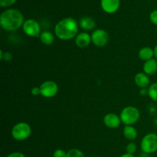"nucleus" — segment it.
<instances>
[{"mask_svg": "<svg viewBox=\"0 0 157 157\" xmlns=\"http://www.w3.org/2000/svg\"><path fill=\"white\" fill-rule=\"evenodd\" d=\"M32 129L29 124L25 122H20L15 124L12 130V136L18 141L25 140L31 136Z\"/></svg>", "mask_w": 157, "mask_h": 157, "instance_id": "4", "label": "nucleus"}, {"mask_svg": "<svg viewBox=\"0 0 157 157\" xmlns=\"http://www.w3.org/2000/svg\"><path fill=\"white\" fill-rule=\"evenodd\" d=\"M92 43L98 47L106 45L109 41V35L104 29H97L92 32Z\"/></svg>", "mask_w": 157, "mask_h": 157, "instance_id": "8", "label": "nucleus"}, {"mask_svg": "<svg viewBox=\"0 0 157 157\" xmlns=\"http://www.w3.org/2000/svg\"><path fill=\"white\" fill-rule=\"evenodd\" d=\"M140 148L143 153L152 154L157 151V134L150 133L144 136L140 143Z\"/></svg>", "mask_w": 157, "mask_h": 157, "instance_id": "5", "label": "nucleus"}, {"mask_svg": "<svg viewBox=\"0 0 157 157\" xmlns=\"http://www.w3.org/2000/svg\"><path fill=\"white\" fill-rule=\"evenodd\" d=\"M24 18L17 9H7L0 15V25L3 29L12 32L19 29L24 24Z\"/></svg>", "mask_w": 157, "mask_h": 157, "instance_id": "2", "label": "nucleus"}, {"mask_svg": "<svg viewBox=\"0 0 157 157\" xmlns=\"http://www.w3.org/2000/svg\"><path fill=\"white\" fill-rule=\"evenodd\" d=\"M93 157H98V156H93Z\"/></svg>", "mask_w": 157, "mask_h": 157, "instance_id": "30", "label": "nucleus"}, {"mask_svg": "<svg viewBox=\"0 0 157 157\" xmlns=\"http://www.w3.org/2000/svg\"><path fill=\"white\" fill-rule=\"evenodd\" d=\"M22 29L25 33L30 37H40L41 33L39 23L35 19H28L25 21Z\"/></svg>", "mask_w": 157, "mask_h": 157, "instance_id": "6", "label": "nucleus"}, {"mask_svg": "<svg viewBox=\"0 0 157 157\" xmlns=\"http://www.w3.org/2000/svg\"><path fill=\"white\" fill-rule=\"evenodd\" d=\"M126 150H127V153H129V154L133 155L135 153V152L136 151V145L135 143L131 142L127 146V148H126Z\"/></svg>", "mask_w": 157, "mask_h": 157, "instance_id": "21", "label": "nucleus"}, {"mask_svg": "<svg viewBox=\"0 0 157 157\" xmlns=\"http://www.w3.org/2000/svg\"><path fill=\"white\" fill-rule=\"evenodd\" d=\"M40 90H41V94L44 98H53L58 94V86L55 81H47L41 84Z\"/></svg>", "mask_w": 157, "mask_h": 157, "instance_id": "7", "label": "nucleus"}, {"mask_svg": "<svg viewBox=\"0 0 157 157\" xmlns=\"http://www.w3.org/2000/svg\"><path fill=\"white\" fill-rule=\"evenodd\" d=\"M91 41V35H90L87 32H81L75 38L76 45L81 48H84L87 47Z\"/></svg>", "mask_w": 157, "mask_h": 157, "instance_id": "11", "label": "nucleus"}, {"mask_svg": "<svg viewBox=\"0 0 157 157\" xmlns=\"http://www.w3.org/2000/svg\"><path fill=\"white\" fill-rule=\"evenodd\" d=\"M78 24L73 18H65L56 24L55 36L63 41L71 40L78 35Z\"/></svg>", "mask_w": 157, "mask_h": 157, "instance_id": "1", "label": "nucleus"}, {"mask_svg": "<svg viewBox=\"0 0 157 157\" xmlns=\"http://www.w3.org/2000/svg\"><path fill=\"white\" fill-rule=\"evenodd\" d=\"M104 123L107 127L115 129L121 125V120L119 116L113 113H107L104 118Z\"/></svg>", "mask_w": 157, "mask_h": 157, "instance_id": "10", "label": "nucleus"}, {"mask_svg": "<svg viewBox=\"0 0 157 157\" xmlns=\"http://www.w3.org/2000/svg\"><path fill=\"white\" fill-rule=\"evenodd\" d=\"M101 7L107 13H114L120 7V0H101Z\"/></svg>", "mask_w": 157, "mask_h": 157, "instance_id": "9", "label": "nucleus"}, {"mask_svg": "<svg viewBox=\"0 0 157 157\" xmlns=\"http://www.w3.org/2000/svg\"><path fill=\"white\" fill-rule=\"evenodd\" d=\"M154 56L156 57V58L157 59V44L154 48Z\"/></svg>", "mask_w": 157, "mask_h": 157, "instance_id": "29", "label": "nucleus"}, {"mask_svg": "<svg viewBox=\"0 0 157 157\" xmlns=\"http://www.w3.org/2000/svg\"><path fill=\"white\" fill-rule=\"evenodd\" d=\"M7 157H25V156L20 152H14V153H10Z\"/></svg>", "mask_w": 157, "mask_h": 157, "instance_id": "26", "label": "nucleus"}, {"mask_svg": "<svg viewBox=\"0 0 157 157\" xmlns=\"http://www.w3.org/2000/svg\"><path fill=\"white\" fill-rule=\"evenodd\" d=\"M79 25L84 30L90 31L94 29L96 26V22L90 17H83L80 19Z\"/></svg>", "mask_w": 157, "mask_h": 157, "instance_id": "14", "label": "nucleus"}, {"mask_svg": "<svg viewBox=\"0 0 157 157\" xmlns=\"http://www.w3.org/2000/svg\"><path fill=\"white\" fill-rule=\"evenodd\" d=\"M12 58V55L10 52H3L2 50L0 51V59L5 61H10Z\"/></svg>", "mask_w": 157, "mask_h": 157, "instance_id": "20", "label": "nucleus"}, {"mask_svg": "<svg viewBox=\"0 0 157 157\" xmlns=\"http://www.w3.org/2000/svg\"><path fill=\"white\" fill-rule=\"evenodd\" d=\"M121 157H134V156L132 154H129V153H125V154H123Z\"/></svg>", "mask_w": 157, "mask_h": 157, "instance_id": "28", "label": "nucleus"}, {"mask_svg": "<svg viewBox=\"0 0 157 157\" xmlns=\"http://www.w3.org/2000/svg\"><path fill=\"white\" fill-rule=\"evenodd\" d=\"M135 83L138 87L142 88H147L150 87V79L148 75L145 73H138L136 74L134 78Z\"/></svg>", "mask_w": 157, "mask_h": 157, "instance_id": "12", "label": "nucleus"}, {"mask_svg": "<svg viewBox=\"0 0 157 157\" xmlns=\"http://www.w3.org/2000/svg\"><path fill=\"white\" fill-rule=\"evenodd\" d=\"M153 56H154V49H152L150 47L142 48L139 52V58L144 61H147L153 59Z\"/></svg>", "mask_w": 157, "mask_h": 157, "instance_id": "15", "label": "nucleus"}, {"mask_svg": "<svg viewBox=\"0 0 157 157\" xmlns=\"http://www.w3.org/2000/svg\"><path fill=\"white\" fill-rule=\"evenodd\" d=\"M140 117V110L136 107L132 106H129L123 109L120 115L121 122L126 126H132L133 124H136L139 121Z\"/></svg>", "mask_w": 157, "mask_h": 157, "instance_id": "3", "label": "nucleus"}, {"mask_svg": "<svg viewBox=\"0 0 157 157\" xmlns=\"http://www.w3.org/2000/svg\"><path fill=\"white\" fill-rule=\"evenodd\" d=\"M148 95L153 101L157 102V82L150 84L148 87Z\"/></svg>", "mask_w": 157, "mask_h": 157, "instance_id": "18", "label": "nucleus"}, {"mask_svg": "<svg viewBox=\"0 0 157 157\" xmlns=\"http://www.w3.org/2000/svg\"><path fill=\"white\" fill-rule=\"evenodd\" d=\"M144 71L147 75H153L157 71V61L155 59H150L145 61L144 64Z\"/></svg>", "mask_w": 157, "mask_h": 157, "instance_id": "13", "label": "nucleus"}, {"mask_svg": "<svg viewBox=\"0 0 157 157\" xmlns=\"http://www.w3.org/2000/svg\"><path fill=\"white\" fill-rule=\"evenodd\" d=\"M16 0H0V6L2 7H8L15 2Z\"/></svg>", "mask_w": 157, "mask_h": 157, "instance_id": "23", "label": "nucleus"}, {"mask_svg": "<svg viewBox=\"0 0 157 157\" xmlns=\"http://www.w3.org/2000/svg\"><path fill=\"white\" fill-rule=\"evenodd\" d=\"M67 157H85L84 153L78 149H71L67 153Z\"/></svg>", "mask_w": 157, "mask_h": 157, "instance_id": "19", "label": "nucleus"}, {"mask_svg": "<svg viewBox=\"0 0 157 157\" xmlns=\"http://www.w3.org/2000/svg\"><path fill=\"white\" fill-rule=\"evenodd\" d=\"M53 157H67V152L61 149H58L54 152Z\"/></svg>", "mask_w": 157, "mask_h": 157, "instance_id": "22", "label": "nucleus"}, {"mask_svg": "<svg viewBox=\"0 0 157 157\" xmlns=\"http://www.w3.org/2000/svg\"><path fill=\"white\" fill-rule=\"evenodd\" d=\"M124 135L126 139L129 140H133L137 136V131L132 126H125L124 128Z\"/></svg>", "mask_w": 157, "mask_h": 157, "instance_id": "17", "label": "nucleus"}, {"mask_svg": "<svg viewBox=\"0 0 157 157\" xmlns=\"http://www.w3.org/2000/svg\"><path fill=\"white\" fill-rule=\"evenodd\" d=\"M31 93L32 94V95L34 96H38V95L41 94V90H40V87H34L31 90Z\"/></svg>", "mask_w": 157, "mask_h": 157, "instance_id": "25", "label": "nucleus"}, {"mask_svg": "<svg viewBox=\"0 0 157 157\" xmlns=\"http://www.w3.org/2000/svg\"><path fill=\"white\" fill-rule=\"evenodd\" d=\"M39 38L41 42L46 45H51L55 41V35L48 31H44L41 32Z\"/></svg>", "mask_w": 157, "mask_h": 157, "instance_id": "16", "label": "nucleus"}, {"mask_svg": "<svg viewBox=\"0 0 157 157\" xmlns=\"http://www.w3.org/2000/svg\"><path fill=\"white\" fill-rule=\"evenodd\" d=\"M140 94L142 95V96H147V95H148V89L147 88L141 89Z\"/></svg>", "mask_w": 157, "mask_h": 157, "instance_id": "27", "label": "nucleus"}, {"mask_svg": "<svg viewBox=\"0 0 157 157\" xmlns=\"http://www.w3.org/2000/svg\"><path fill=\"white\" fill-rule=\"evenodd\" d=\"M150 19L153 24L157 25V10H154L150 13Z\"/></svg>", "mask_w": 157, "mask_h": 157, "instance_id": "24", "label": "nucleus"}]
</instances>
